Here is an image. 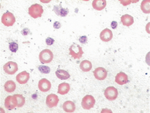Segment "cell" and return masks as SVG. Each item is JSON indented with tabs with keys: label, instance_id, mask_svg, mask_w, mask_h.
I'll return each mask as SVG.
<instances>
[{
	"label": "cell",
	"instance_id": "28",
	"mask_svg": "<svg viewBox=\"0 0 150 113\" xmlns=\"http://www.w3.org/2000/svg\"><path fill=\"white\" fill-rule=\"evenodd\" d=\"M79 41L81 44H85L87 41V38L86 36H83L79 39Z\"/></svg>",
	"mask_w": 150,
	"mask_h": 113
},
{
	"label": "cell",
	"instance_id": "5",
	"mask_svg": "<svg viewBox=\"0 0 150 113\" xmlns=\"http://www.w3.org/2000/svg\"><path fill=\"white\" fill-rule=\"evenodd\" d=\"M96 103V100L92 95H87L83 98L82 102L83 108L86 110H90L93 108Z\"/></svg>",
	"mask_w": 150,
	"mask_h": 113
},
{
	"label": "cell",
	"instance_id": "11",
	"mask_svg": "<svg viewBox=\"0 0 150 113\" xmlns=\"http://www.w3.org/2000/svg\"><path fill=\"white\" fill-rule=\"evenodd\" d=\"M38 87L42 92H47L51 89L52 84L46 79H42L38 82Z\"/></svg>",
	"mask_w": 150,
	"mask_h": 113
},
{
	"label": "cell",
	"instance_id": "2",
	"mask_svg": "<svg viewBox=\"0 0 150 113\" xmlns=\"http://www.w3.org/2000/svg\"><path fill=\"white\" fill-rule=\"evenodd\" d=\"M69 54L74 59H80L82 57L83 51L82 47L77 44H74L69 48Z\"/></svg>",
	"mask_w": 150,
	"mask_h": 113
},
{
	"label": "cell",
	"instance_id": "7",
	"mask_svg": "<svg viewBox=\"0 0 150 113\" xmlns=\"http://www.w3.org/2000/svg\"><path fill=\"white\" fill-rule=\"evenodd\" d=\"M118 94L119 93L117 89L114 87H108L104 92L105 97L111 101L116 100L117 98Z\"/></svg>",
	"mask_w": 150,
	"mask_h": 113
},
{
	"label": "cell",
	"instance_id": "12",
	"mask_svg": "<svg viewBox=\"0 0 150 113\" xmlns=\"http://www.w3.org/2000/svg\"><path fill=\"white\" fill-rule=\"evenodd\" d=\"M113 33L112 31L106 28L102 30L100 34V38L104 42H108L113 38Z\"/></svg>",
	"mask_w": 150,
	"mask_h": 113
},
{
	"label": "cell",
	"instance_id": "31",
	"mask_svg": "<svg viewBox=\"0 0 150 113\" xmlns=\"http://www.w3.org/2000/svg\"><path fill=\"white\" fill-rule=\"evenodd\" d=\"M111 26L113 29H116V28H117V23L116 21H112L111 24Z\"/></svg>",
	"mask_w": 150,
	"mask_h": 113
},
{
	"label": "cell",
	"instance_id": "14",
	"mask_svg": "<svg viewBox=\"0 0 150 113\" xmlns=\"http://www.w3.org/2000/svg\"><path fill=\"white\" fill-rule=\"evenodd\" d=\"M128 75L125 74V73L120 72L117 74L115 77V82L120 85H123L128 83Z\"/></svg>",
	"mask_w": 150,
	"mask_h": 113
},
{
	"label": "cell",
	"instance_id": "26",
	"mask_svg": "<svg viewBox=\"0 0 150 113\" xmlns=\"http://www.w3.org/2000/svg\"><path fill=\"white\" fill-rule=\"evenodd\" d=\"M9 49L12 52L16 53L18 49V45L16 42H11L9 44Z\"/></svg>",
	"mask_w": 150,
	"mask_h": 113
},
{
	"label": "cell",
	"instance_id": "22",
	"mask_svg": "<svg viewBox=\"0 0 150 113\" xmlns=\"http://www.w3.org/2000/svg\"><path fill=\"white\" fill-rule=\"evenodd\" d=\"M56 75L61 80H66L70 78V74L64 70L58 69L56 71Z\"/></svg>",
	"mask_w": 150,
	"mask_h": 113
},
{
	"label": "cell",
	"instance_id": "23",
	"mask_svg": "<svg viewBox=\"0 0 150 113\" xmlns=\"http://www.w3.org/2000/svg\"><path fill=\"white\" fill-rule=\"evenodd\" d=\"M141 9L143 13L149 14L150 13V1L144 0L141 3Z\"/></svg>",
	"mask_w": 150,
	"mask_h": 113
},
{
	"label": "cell",
	"instance_id": "21",
	"mask_svg": "<svg viewBox=\"0 0 150 113\" xmlns=\"http://www.w3.org/2000/svg\"><path fill=\"white\" fill-rule=\"evenodd\" d=\"M4 87L6 92L8 93H11L15 91L16 84L13 80H8L5 82Z\"/></svg>",
	"mask_w": 150,
	"mask_h": 113
},
{
	"label": "cell",
	"instance_id": "18",
	"mask_svg": "<svg viewBox=\"0 0 150 113\" xmlns=\"http://www.w3.org/2000/svg\"><path fill=\"white\" fill-rule=\"evenodd\" d=\"M121 22L125 26H129L134 23V19L132 16L126 14L121 16Z\"/></svg>",
	"mask_w": 150,
	"mask_h": 113
},
{
	"label": "cell",
	"instance_id": "8",
	"mask_svg": "<svg viewBox=\"0 0 150 113\" xmlns=\"http://www.w3.org/2000/svg\"><path fill=\"white\" fill-rule=\"evenodd\" d=\"M59 102V99L58 96L55 94H52L47 97L46 103L49 108H52L57 107Z\"/></svg>",
	"mask_w": 150,
	"mask_h": 113
},
{
	"label": "cell",
	"instance_id": "17",
	"mask_svg": "<svg viewBox=\"0 0 150 113\" xmlns=\"http://www.w3.org/2000/svg\"><path fill=\"white\" fill-rule=\"evenodd\" d=\"M62 107L63 110L66 113H73L76 109L75 104L71 101H67L64 102Z\"/></svg>",
	"mask_w": 150,
	"mask_h": 113
},
{
	"label": "cell",
	"instance_id": "10",
	"mask_svg": "<svg viewBox=\"0 0 150 113\" xmlns=\"http://www.w3.org/2000/svg\"><path fill=\"white\" fill-rule=\"evenodd\" d=\"M16 98L14 96H8L5 99L4 105L5 108L8 110H12L17 107Z\"/></svg>",
	"mask_w": 150,
	"mask_h": 113
},
{
	"label": "cell",
	"instance_id": "9",
	"mask_svg": "<svg viewBox=\"0 0 150 113\" xmlns=\"http://www.w3.org/2000/svg\"><path fill=\"white\" fill-rule=\"evenodd\" d=\"M93 75L95 78L99 80H104L108 76V72L103 67H98L93 71Z\"/></svg>",
	"mask_w": 150,
	"mask_h": 113
},
{
	"label": "cell",
	"instance_id": "15",
	"mask_svg": "<svg viewBox=\"0 0 150 113\" xmlns=\"http://www.w3.org/2000/svg\"><path fill=\"white\" fill-rule=\"evenodd\" d=\"M53 11L57 16H61L62 17L66 16L69 13L68 9L63 8L61 4L59 5H54Z\"/></svg>",
	"mask_w": 150,
	"mask_h": 113
},
{
	"label": "cell",
	"instance_id": "1",
	"mask_svg": "<svg viewBox=\"0 0 150 113\" xmlns=\"http://www.w3.org/2000/svg\"><path fill=\"white\" fill-rule=\"evenodd\" d=\"M43 12L42 5L38 4L32 5L28 8V14L33 19H36L41 17Z\"/></svg>",
	"mask_w": 150,
	"mask_h": 113
},
{
	"label": "cell",
	"instance_id": "24",
	"mask_svg": "<svg viewBox=\"0 0 150 113\" xmlns=\"http://www.w3.org/2000/svg\"><path fill=\"white\" fill-rule=\"evenodd\" d=\"M17 100V105L18 107H22L25 104V98L21 94H15L13 95Z\"/></svg>",
	"mask_w": 150,
	"mask_h": 113
},
{
	"label": "cell",
	"instance_id": "3",
	"mask_svg": "<svg viewBox=\"0 0 150 113\" xmlns=\"http://www.w3.org/2000/svg\"><path fill=\"white\" fill-rule=\"evenodd\" d=\"M53 57L52 52L47 49L42 51L39 55L40 61L42 64L50 63L52 61Z\"/></svg>",
	"mask_w": 150,
	"mask_h": 113
},
{
	"label": "cell",
	"instance_id": "20",
	"mask_svg": "<svg viewBox=\"0 0 150 113\" xmlns=\"http://www.w3.org/2000/svg\"><path fill=\"white\" fill-rule=\"evenodd\" d=\"M80 68L83 72H86L90 71L92 69V64L89 61L85 60L82 61L80 64Z\"/></svg>",
	"mask_w": 150,
	"mask_h": 113
},
{
	"label": "cell",
	"instance_id": "6",
	"mask_svg": "<svg viewBox=\"0 0 150 113\" xmlns=\"http://www.w3.org/2000/svg\"><path fill=\"white\" fill-rule=\"evenodd\" d=\"M3 69L7 74L9 75H13L18 69V65L16 62L9 61L4 64Z\"/></svg>",
	"mask_w": 150,
	"mask_h": 113
},
{
	"label": "cell",
	"instance_id": "13",
	"mask_svg": "<svg viewBox=\"0 0 150 113\" xmlns=\"http://www.w3.org/2000/svg\"><path fill=\"white\" fill-rule=\"evenodd\" d=\"M30 78V74L26 71H24L16 76V79L20 84H25L28 82Z\"/></svg>",
	"mask_w": 150,
	"mask_h": 113
},
{
	"label": "cell",
	"instance_id": "19",
	"mask_svg": "<svg viewBox=\"0 0 150 113\" xmlns=\"http://www.w3.org/2000/svg\"><path fill=\"white\" fill-rule=\"evenodd\" d=\"M70 90V86L68 83H61L58 86V93L61 95H65L68 94Z\"/></svg>",
	"mask_w": 150,
	"mask_h": 113
},
{
	"label": "cell",
	"instance_id": "27",
	"mask_svg": "<svg viewBox=\"0 0 150 113\" xmlns=\"http://www.w3.org/2000/svg\"><path fill=\"white\" fill-rule=\"evenodd\" d=\"M54 41H55V40L50 37L47 38L46 39V43L47 45H52L54 44Z\"/></svg>",
	"mask_w": 150,
	"mask_h": 113
},
{
	"label": "cell",
	"instance_id": "16",
	"mask_svg": "<svg viewBox=\"0 0 150 113\" xmlns=\"http://www.w3.org/2000/svg\"><path fill=\"white\" fill-rule=\"evenodd\" d=\"M106 5L107 1L105 0H94L93 1V7L96 10H102L105 8Z\"/></svg>",
	"mask_w": 150,
	"mask_h": 113
},
{
	"label": "cell",
	"instance_id": "30",
	"mask_svg": "<svg viewBox=\"0 0 150 113\" xmlns=\"http://www.w3.org/2000/svg\"><path fill=\"white\" fill-rule=\"evenodd\" d=\"M53 26H54V28H55V29H58L61 28V25L59 22L57 21V22H54V24H53Z\"/></svg>",
	"mask_w": 150,
	"mask_h": 113
},
{
	"label": "cell",
	"instance_id": "29",
	"mask_svg": "<svg viewBox=\"0 0 150 113\" xmlns=\"http://www.w3.org/2000/svg\"><path fill=\"white\" fill-rule=\"evenodd\" d=\"M29 33H30V30L28 28H25L21 31L22 34L24 36L27 35Z\"/></svg>",
	"mask_w": 150,
	"mask_h": 113
},
{
	"label": "cell",
	"instance_id": "25",
	"mask_svg": "<svg viewBox=\"0 0 150 113\" xmlns=\"http://www.w3.org/2000/svg\"><path fill=\"white\" fill-rule=\"evenodd\" d=\"M38 69L39 71L43 74H49L50 72V68L47 66H40L38 67Z\"/></svg>",
	"mask_w": 150,
	"mask_h": 113
},
{
	"label": "cell",
	"instance_id": "4",
	"mask_svg": "<svg viewBox=\"0 0 150 113\" xmlns=\"http://www.w3.org/2000/svg\"><path fill=\"white\" fill-rule=\"evenodd\" d=\"M1 22L5 26H12L16 22V18L12 13L7 11L2 16Z\"/></svg>",
	"mask_w": 150,
	"mask_h": 113
}]
</instances>
